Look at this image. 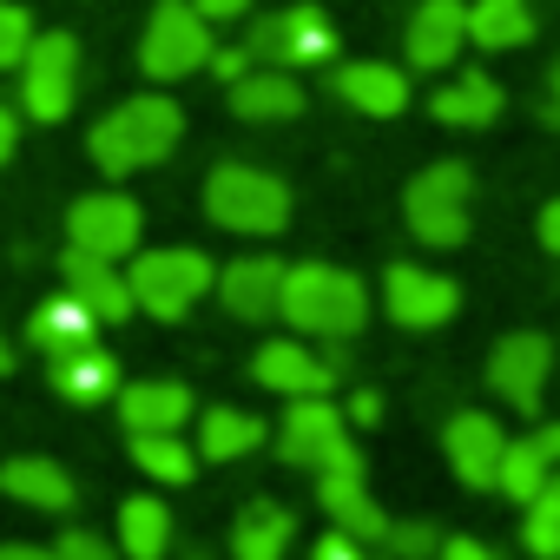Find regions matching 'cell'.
<instances>
[{"mask_svg": "<svg viewBox=\"0 0 560 560\" xmlns=\"http://www.w3.org/2000/svg\"><path fill=\"white\" fill-rule=\"evenodd\" d=\"M178 139H185V106H172L165 93H139V100L113 106V113L93 126L86 152H93V165H100L106 178H126V172H145V165L172 159Z\"/></svg>", "mask_w": 560, "mask_h": 560, "instance_id": "obj_1", "label": "cell"}, {"mask_svg": "<svg viewBox=\"0 0 560 560\" xmlns=\"http://www.w3.org/2000/svg\"><path fill=\"white\" fill-rule=\"evenodd\" d=\"M277 317H291V330H304V337L350 343L370 324V291H363V277H350L337 264H298L284 277V311Z\"/></svg>", "mask_w": 560, "mask_h": 560, "instance_id": "obj_2", "label": "cell"}, {"mask_svg": "<svg viewBox=\"0 0 560 560\" xmlns=\"http://www.w3.org/2000/svg\"><path fill=\"white\" fill-rule=\"evenodd\" d=\"M205 218L237 237H270L291 224V185L257 165H218L205 178Z\"/></svg>", "mask_w": 560, "mask_h": 560, "instance_id": "obj_3", "label": "cell"}, {"mask_svg": "<svg viewBox=\"0 0 560 560\" xmlns=\"http://www.w3.org/2000/svg\"><path fill=\"white\" fill-rule=\"evenodd\" d=\"M205 291H218V264L205 250H139L132 257V304L145 317H185Z\"/></svg>", "mask_w": 560, "mask_h": 560, "instance_id": "obj_4", "label": "cell"}, {"mask_svg": "<svg viewBox=\"0 0 560 560\" xmlns=\"http://www.w3.org/2000/svg\"><path fill=\"white\" fill-rule=\"evenodd\" d=\"M211 21L191 8V0H159L152 21H145V40H139V67L145 80H185V73H205L211 67Z\"/></svg>", "mask_w": 560, "mask_h": 560, "instance_id": "obj_5", "label": "cell"}, {"mask_svg": "<svg viewBox=\"0 0 560 560\" xmlns=\"http://www.w3.org/2000/svg\"><path fill=\"white\" fill-rule=\"evenodd\" d=\"M468 191H475V178H468V165H455V159L416 172L409 191H402L409 231H416L422 244H435V250L462 244V237H468Z\"/></svg>", "mask_w": 560, "mask_h": 560, "instance_id": "obj_6", "label": "cell"}, {"mask_svg": "<svg viewBox=\"0 0 560 560\" xmlns=\"http://www.w3.org/2000/svg\"><path fill=\"white\" fill-rule=\"evenodd\" d=\"M73 93H80V47H73V34H40L34 54H27V67H21V106H27V119H40V126L67 119Z\"/></svg>", "mask_w": 560, "mask_h": 560, "instance_id": "obj_7", "label": "cell"}, {"mask_svg": "<svg viewBox=\"0 0 560 560\" xmlns=\"http://www.w3.org/2000/svg\"><path fill=\"white\" fill-rule=\"evenodd\" d=\"M244 47L257 60H270V67L291 73V67H324L337 54V34H330V21L317 8H291V14H264Z\"/></svg>", "mask_w": 560, "mask_h": 560, "instance_id": "obj_8", "label": "cell"}, {"mask_svg": "<svg viewBox=\"0 0 560 560\" xmlns=\"http://www.w3.org/2000/svg\"><path fill=\"white\" fill-rule=\"evenodd\" d=\"M547 376H553V343H547L540 330H514V337H501L494 357H488V383H494V396H501L508 409H521V416L540 409Z\"/></svg>", "mask_w": 560, "mask_h": 560, "instance_id": "obj_9", "label": "cell"}, {"mask_svg": "<svg viewBox=\"0 0 560 560\" xmlns=\"http://www.w3.org/2000/svg\"><path fill=\"white\" fill-rule=\"evenodd\" d=\"M383 304L402 330H435L462 311V291L448 284L442 270H422V264H389L383 277Z\"/></svg>", "mask_w": 560, "mask_h": 560, "instance_id": "obj_10", "label": "cell"}, {"mask_svg": "<svg viewBox=\"0 0 560 560\" xmlns=\"http://www.w3.org/2000/svg\"><path fill=\"white\" fill-rule=\"evenodd\" d=\"M250 376H257L264 389H277V396H291V402H311V396H330V389H337V357H324V350L284 337V343H264V350L250 357Z\"/></svg>", "mask_w": 560, "mask_h": 560, "instance_id": "obj_11", "label": "cell"}, {"mask_svg": "<svg viewBox=\"0 0 560 560\" xmlns=\"http://www.w3.org/2000/svg\"><path fill=\"white\" fill-rule=\"evenodd\" d=\"M139 205L119 198V191H93L67 211V237L73 250H93V257H132L139 250Z\"/></svg>", "mask_w": 560, "mask_h": 560, "instance_id": "obj_12", "label": "cell"}, {"mask_svg": "<svg viewBox=\"0 0 560 560\" xmlns=\"http://www.w3.org/2000/svg\"><path fill=\"white\" fill-rule=\"evenodd\" d=\"M317 501H324V514H330L343 534H357V540H389V521H383V508H376L370 488H363V455H357V448H343V455L317 475Z\"/></svg>", "mask_w": 560, "mask_h": 560, "instance_id": "obj_13", "label": "cell"}, {"mask_svg": "<svg viewBox=\"0 0 560 560\" xmlns=\"http://www.w3.org/2000/svg\"><path fill=\"white\" fill-rule=\"evenodd\" d=\"M284 277H291L284 257H237L218 270V298L237 324H270L284 311Z\"/></svg>", "mask_w": 560, "mask_h": 560, "instance_id": "obj_14", "label": "cell"}, {"mask_svg": "<svg viewBox=\"0 0 560 560\" xmlns=\"http://www.w3.org/2000/svg\"><path fill=\"white\" fill-rule=\"evenodd\" d=\"M277 448H284V462H298V468H330L343 448H357L350 435H343V416L324 402V396H311V402H291V416H284V429H277Z\"/></svg>", "mask_w": 560, "mask_h": 560, "instance_id": "obj_15", "label": "cell"}, {"mask_svg": "<svg viewBox=\"0 0 560 560\" xmlns=\"http://www.w3.org/2000/svg\"><path fill=\"white\" fill-rule=\"evenodd\" d=\"M409 67L442 73L462 47H468V0H416L409 14Z\"/></svg>", "mask_w": 560, "mask_h": 560, "instance_id": "obj_16", "label": "cell"}, {"mask_svg": "<svg viewBox=\"0 0 560 560\" xmlns=\"http://www.w3.org/2000/svg\"><path fill=\"white\" fill-rule=\"evenodd\" d=\"M448 462H455V475L468 481V488H501V462H508V435H501V422L494 416H481V409H462L455 422H448Z\"/></svg>", "mask_w": 560, "mask_h": 560, "instance_id": "obj_17", "label": "cell"}, {"mask_svg": "<svg viewBox=\"0 0 560 560\" xmlns=\"http://www.w3.org/2000/svg\"><path fill=\"white\" fill-rule=\"evenodd\" d=\"M60 270H67V298H80L100 324L132 317V277H119V264H113V257L67 250V257H60Z\"/></svg>", "mask_w": 560, "mask_h": 560, "instance_id": "obj_18", "label": "cell"}, {"mask_svg": "<svg viewBox=\"0 0 560 560\" xmlns=\"http://www.w3.org/2000/svg\"><path fill=\"white\" fill-rule=\"evenodd\" d=\"M330 93H337L343 106L370 113V119H396V113L409 106V73H396V67H383V60H350V67L330 73Z\"/></svg>", "mask_w": 560, "mask_h": 560, "instance_id": "obj_19", "label": "cell"}, {"mask_svg": "<svg viewBox=\"0 0 560 560\" xmlns=\"http://www.w3.org/2000/svg\"><path fill=\"white\" fill-rule=\"evenodd\" d=\"M191 389L185 383H132L119 396V416H126V435H185L191 422Z\"/></svg>", "mask_w": 560, "mask_h": 560, "instance_id": "obj_20", "label": "cell"}, {"mask_svg": "<svg viewBox=\"0 0 560 560\" xmlns=\"http://www.w3.org/2000/svg\"><path fill=\"white\" fill-rule=\"evenodd\" d=\"M501 106H508V93H501L488 73H455V80H442V86H435V100H429V113H435L442 126H462V132L494 126V119H501Z\"/></svg>", "mask_w": 560, "mask_h": 560, "instance_id": "obj_21", "label": "cell"}, {"mask_svg": "<svg viewBox=\"0 0 560 560\" xmlns=\"http://www.w3.org/2000/svg\"><path fill=\"white\" fill-rule=\"evenodd\" d=\"M0 494H14V501H27V508L60 514V508H73L80 481H73L60 462H47V455H14L8 468H0Z\"/></svg>", "mask_w": 560, "mask_h": 560, "instance_id": "obj_22", "label": "cell"}, {"mask_svg": "<svg viewBox=\"0 0 560 560\" xmlns=\"http://www.w3.org/2000/svg\"><path fill=\"white\" fill-rule=\"evenodd\" d=\"M298 540V514L284 501H250L231 527V553L237 560H284Z\"/></svg>", "mask_w": 560, "mask_h": 560, "instance_id": "obj_23", "label": "cell"}, {"mask_svg": "<svg viewBox=\"0 0 560 560\" xmlns=\"http://www.w3.org/2000/svg\"><path fill=\"white\" fill-rule=\"evenodd\" d=\"M231 113H237V119H250V126L298 119V113H304V86H298L284 67H264V73H250V80H237V86H231Z\"/></svg>", "mask_w": 560, "mask_h": 560, "instance_id": "obj_24", "label": "cell"}, {"mask_svg": "<svg viewBox=\"0 0 560 560\" xmlns=\"http://www.w3.org/2000/svg\"><path fill=\"white\" fill-rule=\"evenodd\" d=\"M534 40V8L527 0H468V47L508 54Z\"/></svg>", "mask_w": 560, "mask_h": 560, "instance_id": "obj_25", "label": "cell"}, {"mask_svg": "<svg viewBox=\"0 0 560 560\" xmlns=\"http://www.w3.org/2000/svg\"><path fill=\"white\" fill-rule=\"evenodd\" d=\"M93 330H100V317H93L80 298H54V304H40L34 324H27L34 350H47V357H73V350H86Z\"/></svg>", "mask_w": 560, "mask_h": 560, "instance_id": "obj_26", "label": "cell"}, {"mask_svg": "<svg viewBox=\"0 0 560 560\" xmlns=\"http://www.w3.org/2000/svg\"><path fill=\"white\" fill-rule=\"evenodd\" d=\"M264 435H270L264 416H250V409H211L198 422V455L205 462H237V455L264 448Z\"/></svg>", "mask_w": 560, "mask_h": 560, "instance_id": "obj_27", "label": "cell"}, {"mask_svg": "<svg viewBox=\"0 0 560 560\" xmlns=\"http://www.w3.org/2000/svg\"><path fill=\"white\" fill-rule=\"evenodd\" d=\"M54 389L73 396V402H100V396L119 389V363L106 350H93V343L73 350V357H54Z\"/></svg>", "mask_w": 560, "mask_h": 560, "instance_id": "obj_28", "label": "cell"}, {"mask_svg": "<svg viewBox=\"0 0 560 560\" xmlns=\"http://www.w3.org/2000/svg\"><path fill=\"white\" fill-rule=\"evenodd\" d=\"M119 547H126L132 560H165V547H172V514H165V501L132 494V501L119 508Z\"/></svg>", "mask_w": 560, "mask_h": 560, "instance_id": "obj_29", "label": "cell"}, {"mask_svg": "<svg viewBox=\"0 0 560 560\" xmlns=\"http://www.w3.org/2000/svg\"><path fill=\"white\" fill-rule=\"evenodd\" d=\"M132 462L152 481H172V488L198 475V448H185V435H132Z\"/></svg>", "mask_w": 560, "mask_h": 560, "instance_id": "obj_30", "label": "cell"}, {"mask_svg": "<svg viewBox=\"0 0 560 560\" xmlns=\"http://www.w3.org/2000/svg\"><path fill=\"white\" fill-rule=\"evenodd\" d=\"M553 481V468H547V455L534 448V442H508V462H501V494L508 501H540V488Z\"/></svg>", "mask_w": 560, "mask_h": 560, "instance_id": "obj_31", "label": "cell"}, {"mask_svg": "<svg viewBox=\"0 0 560 560\" xmlns=\"http://www.w3.org/2000/svg\"><path fill=\"white\" fill-rule=\"evenodd\" d=\"M34 14L27 8H14V0H0V73L8 67H27V54H34Z\"/></svg>", "mask_w": 560, "mask_h": 560, "instance_id": "obj_32", "label": "cell"}, {"mask_svg": "<svg viewBox=\"0 0 560 560\" xmlns=\"http://www.w3.org/2000/svg\"><path fill=\"white\" fill-rule=\"evenodd\" d=\"M389 553H402V560H429V553H442V540H435L429 521H402V527H389Z\"/></svg>", "mask_w": 560, "mask_h": 560, "instance_id": "obj_33", "label": "cell"}, {"mask_svg": "<svg viewBox=\"0 0 560 560\" xmlns=\"http://www.w3.org/2000/svg\"><path fill=\"white\" fill-rule=\"evenodd\" d=\"M521 540H527V553H540V560H560V514H547V508H527V527H521Z\"/></svg>", "mask_w": 560, "mask_h": 560, "instance_id": "obj_34", "label": "cell"}, {"mask_svg": "<svg viewBox=\"0 0 560 560\" xmlns=\"http://www.w3.org/2000/svg\"><path fill=\"white\" fill-rule=\"evenodd\" d=\"M205 73H218L224 86H237V80H250V73H257V54H250V47H218Z\"/></svg>", "mask_w": 560, "mask_h": 560, "instance_id": "obj_35", "label": "cell"}, {"mask_svg": "<svg viewBox=\"0 0 560 560\" xmlns=\"http://www.w3.org/2000/svg\"><path fill=\"white\" fill-rule=\"evenodd\" d=\"M54 553H60V560H119V553H113V547H106L100 534H86V527H67Z\"/></svg>", "mask_w": 560, "mask_h": 560, "instance_id": "obj_36", "label": "cell"}, {"mask_svg": "<svg viewBox=\"0 0 560 560\" xmlns=\"http://www.w3.org/2000/svg\"><path fill=\"white\" fill-rule=\"evenodd\" d=\"M317 560H363V540L337 527V534H324V540H317Z\"/></svg>", "mask_w": 560, "mask_h": 560, "instance_id": "obj_37", "label": "cell"}, {"mask_svg": "<svg viewBox=\"0 0 560 560\" xmlns=\"http://www.w3.org/2000/svg\"><path fill=\"white\" fill-rule=\"evenodd\" d=\"M435 560H501V553H488L481 540H468V534H462V540H442V553H435Z\"/></svg>", "mask_w": 560, "mask_h": 560, "instance_id": "obj_38", "label": "cell"}, {"mask_svg": "<svg viewBox=\"0 0 560 560\" xmlns=\"http://www.w3.org/2000/svg\"><path fill=\"white\" fill-rule=\"evenodd\" d=\"M534 231H540V244L560 257V198H553V205H540V224H534Z\"/></svg>", "mask_w": 560, "mask_h": 560, "instance_id": "obj_39", "label": "cell"}, {"mask_svg": "<svg viewBox=\"0 0 560 560\" xmlns=\"http://www.w3.org/2000/svg\"><path fill=\"white\" fill-rule=\"evenodd\" d=\"M191 8H198L205 21H237V14L250 8V0H191Z\"/></svg>", "mask_w": 560, "mask_h": 560, "instance_id": "obj_40", "label": "cell"}, {"mask_svg": "<svg viewBox=\"0 0 560 560\" xmlns=\"http://www.w3.org/2000/svg\"><path fill=\"white\" fill-rule=\"evenodd\" d=\"M14 145H21V119H14V106H0V165L14 159Z\"/></svg>", "mask_w": 560, "mask_h": 560, "instance_id": "obj_41", "label": "cell"}, {"mask_svg": "<svg viewBox=\"0 0 560 560\" xmlns=\"http://www.w3.org/2000/svg\"><path fill=\"white\" fill-rule=\"evenodd\" d=\"M527 442H534V448H540V455H547V468H553V462H560V422H540V429H534V435H527Z\"/></svg>", "mask_w": 560, "mask_h": 560, "instance_id": "obj_42", "label": "cell"}, {"mask_svg": "<svg viewBox=\"0 0 560 560\" xmlns=\"http://www.w3.org/2000/svg\"><path fill=\"white\" fill-rule=\"evenodd\" d=\"M0 560H60L54 547H27V540H8V547H0Z\"/></svg>", "mask_w": 560, "mask_h": 560, "instance_id": "obj_43", "label": "cell"}, {"mask_svg": "<svg viewBox=\"0 0 560 560\" xmlns=\"http://www.w3.org/2000/svg\"><path fill=\"white\" fill-rule=\"evenodd\" d=\"M350 416H357V422H376V416H383V402H376V396H370V389H363V396H357V402H350Z\"/></svg>", "mask_w": 560, "mask_h": 560, "instance_id": "obj_44", "label": "cell"}, {"mask_svg": "<svg viewBox=\"0 0 560 560\" xmlns=\"http://www.w3.org/2000/svg\"><path fill=\"white\" fill-rule=\"evenodd\" d=\"M534 508H547V514H560V475H553V481L540 488V501H534Z\"/></svg>", "mask_w": 560, "mask_h": 560, "instance_id": "obj_45", "label": "cell"}, {"mask_svg": "<svg viewBox=\"0 0 560 560\" xmlns=\"http://www.w3.org/2000/svg\"><path fill=\"white\" fill-rule=\"evenodd\" d=\"M547 126H560V73H553V106H547Z\"/></svg>", "mask_w": 560, "mask_h": 560, "instance_id": "obj_46", "label": "cell"}, {"mask_svg": "<svg viewBox=\"0 0 560 560\" xmlns=\"http://www.w3.org/2000/svg\"><path fill=\"white\" fill-rule=\"evenodd\" d=\"M14 370V350H8V337H0V376H8Z\"/></svg>", "mask_w": 560, "mask_h": 560, "instance_id": "obj_47", "label": "cell"}]
</instances>
